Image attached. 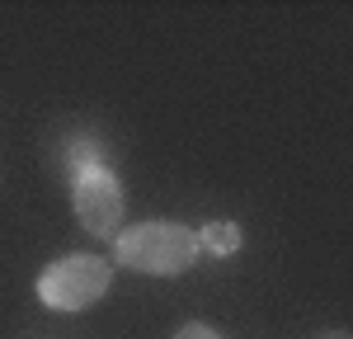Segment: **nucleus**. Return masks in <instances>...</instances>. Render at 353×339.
Here are the masks:
<instances>
[{"mask_svg":"<svg viewBox=\"0 0 353 339\" xmlns=\"http://www.w3.org/2000/svg\"><path fill=\"white\" fill-rule=\"evenodd\" d=\"M71 203L90 236H113L123 222V184L109 165H94L81 179H71Z\"/></svg>","mask_w":353,"mask_h":339,"instance_id":"3","label":"nucleus"},{"mask_svg":"<svg viewBox=\"0 0 353 339\" xmlns=\"http://www.w3.org/2000/svg\"><path fill=\"white\" fill-rule=\"evenodd\" d=\"M174 339H221V335H217V330H208V325H184Z\"/></svg>","mask_w":353,"mask_h":339,"instance_id":"6","label":"nucleus"},{"mask_svg":"<svg viewBox=\"0 0 353 339\" xmlns=\"http://www.w3.org/2000/svg\"><path fill=\"white\" fill-rule=\"evenodd\" d=\"M113 259L137 269V274H156V278L184 274L193 259H198V231H189V226H179V222L128 226L113 240Z\"/></svg>","mask_w":353,"mask_h":339,"instance_id":"1","label":"nucleus"},{"mask_svg":"<svg viewBox=\"0 0 353 339\" xmlns=\"http://www.w3.org/2000/svg\"><path fill=\"white\" fill-rule=\"evenodd\" d=\"M321 339H349V335H339V330H334V335H321Z\"/></svg>","mask_w":353,"mask_h":339,"instance_id":"7","label":"nucleus"},{"mask_svg":"<svg viewBox=\"0 0 353 339\" xmlns=\"http://www.w3.org/2000/svg\"><path fill=\"white\" fill-rule=\"evenodd\" d=\"M94 165H104V146L94 132H57V170L66 179H81Z\"/></svg>","mask_w":353,"mask_h":339,"instance_id":"4","label":"nucleus"},{"mask_svg":"<svg viewBox=\"0 0 353 339\" xmlns=\"http://www.w3.org/2000/svg\"><path fill=\"white\" fill-rule=\"evenodd\" d=\"M109 282H113L109 259H99V254H66V259H57V264H48L38 274V302L52 311H85L109 292Z\"/></svg>","mask_w":353,"mask_h":339,"instance_id":"2","label":"nucleus"},{"mask_svg":"<svg viewBox=\"0 0 353 339\" xmlns=\"http://www.w3.org/2000/svg\"><path fill=\"white\" fill-rule=\"evenodd\" d=\"M198 250H212V254L241 250V226L236 222H208L203 231H198Z\"/></svg>","mask_w":353,"mask_h":339,"instance_id":"5","label":"nucleus"}]
</instances>
